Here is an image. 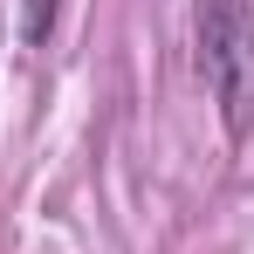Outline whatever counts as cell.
Returning a JSON list of instances; mask_svg holds the SVG:
<instances>
[{
  "mask_svg": "<svg viewBox=\"0 0 254 254\" xmlns=\"http://www.w3.org/2000/svg\"><path fill=\"white\" fill-rule=\"evenodd\" d=\"M199 76L234 144L254 130V0H199Z\"/></svg>",
  "mask_w": 254,
  "mask_h": 254,
  "instance_id": "cell-1",
  "label": "cell"
},
{
  "mask_svg": "<svg viewBox=\"0 0 254 254\" xmlns=\"http://www.w3.org/2000/svg\"><path fill=\"white\" fill-rule=\"evenodd\" d=\"M48 28H55V0H21V42L42 48V42H48Z\"/></svg>",
  "mask_w": 254,
  "mask_h": 254,
  "instance_id": "cell-2",
  "label": "cell"
}]
</instances>
